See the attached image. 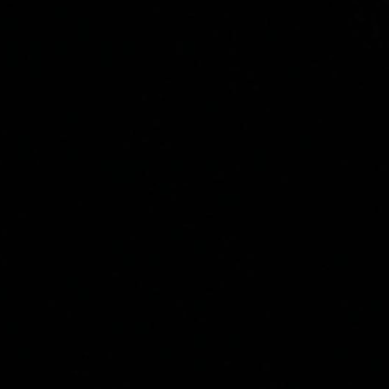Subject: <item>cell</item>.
<instances>
[]
</instances>
